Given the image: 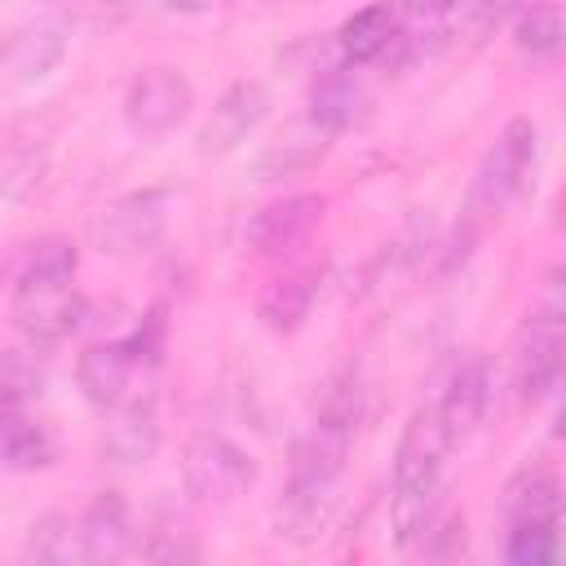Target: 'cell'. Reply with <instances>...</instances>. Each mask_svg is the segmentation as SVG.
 Wrapping results in <instances>:
<instances>
[{
    "mask_svg": "<svg viewBox=\"0 0 566 566\" xmlns=\"http://www.w3.org/2000/svg\"><path fill=\"white\" fill-rule=\"evenodd\" d=\"M363 416V389L358 376L345 371L323 389V402L305 433L296 438L292 469H287V491L279 504V535L292 544H314L323 526L332 522L336 509V482L345 473V455L354 442Z\"/></svg>",
    "mask_w": 566,
    "mask_h": 566,
    "instance_id": "1",
    "label": "cell"
},
{
    "mask_svg": "<svg viewBox=\"0 0 566 566\" xmlns=\"http://www.w3.org/2000/svg\"><path fill=\"white\" fill-rule=\"evenodd\" d=\"M447 429L438 407H420L411 411V420L402 424L398 451H394V500H389V522H394V544L411 548L424 526L438 513V478H442V460H447Z\"/></svg>",
    "mask_w": 566,
    "mask_h": 566,
    "instance_id": "2",
    "label": "cell"
},
{
    "mask_svg": "<svg viewBox=\"0 0 566 566\" xmlns=\"http://www.w3.org/2000/svg\"><path fill=\"white\" fill-rule=\"evenodd\" d=\"M9 314H13L18 332L31 336L35 345H57L80 327L84 296L75 287V248L71 243L49 239L31 252V261L22 265V274L13 283Z\"/></svg>",
    "mask_w": 566,
    "mask_h": 566,
    "instance_id": "3",
    "label": "cell"
},
{
    "mask_svg": "<svg viewBox=\"0 0 566 566\" xmlns=\"http://www.w3.org/2000/svg\"><path fill=\"white\" fill-rule=\"evenodd\" d=\"M566 305H562V287L557 274H548L544 301L526 314V327L513 345V389L526 407L544 402L557 380H562V349H566Z\"/></svg>",
    "mask_w": 566,
    "mask_h": 566,
    "instance_id": "4",
    "label": "cell"
},
{
    "mask_svg": "<svg viewBox=\"0 0 566 566\" xmlns=\"http://www.w3.org/2000/svg\"><path fill=\"white\" fill-rule=\"evenodd\" d=\"M535 155H539V128L526 115H513L500 137L491 142V150L478 164L473 177V208L482 212H500L509 208L517 195H526V186L535 181Z\"/></svg>",
    "mask_w": 566,
    "mask_h": 566,
    "instance_id": "5",
    "label": "cell"
},
{
    "mask_svg": "<svg viewBox=\"0 0 566 566\" xmlns=\"http://www.w3.org/2000/svg\"><path fill=\"white\" fill-rule=\"evenodd\" d=\"M168 208H172L168 190H128L88 217V239L97 252L111 256L150 252L168 230Z\"/></svg>",
    "mask_w": 566,
    "mask_h": 566,
    "instance_id": "6",
    "label": "cell"
},
{
    "mask_svg": "<svg viewBox=\"0 0 566 566\" xmlns=\"http://www.w3.org/2000/svg\"><path fill=\"white\" fill-rule=\"evenodd\" d=\"M181 482L199 504H230L256 482V460L226 433H195L181 451Z\"/></svg>",
    "mask_w": 566,
    "mask_h": 566,
    "instance_id": "7",
    "label": "cell"
},
{
    "mask_svg": "<svg viewBox=\"0 0 566 566\" xmlns=\"http://www.w3.org/2000/svg\"><path fill=\"white\" fill-rule=\"evenodd\" d=\"M195 111V84L177 66L142 71L124 93V119L137 137H168Z\"/></svg>",
    "mask_w": 566,
    "mask_h": 566,
    "instance_id": "8",
    "label": "cell"
},
{
    "mask_svg": "<svg viewBox=\"0 0 566 566\" xmlns=\"http://www.w3.org/2000/svg\"><path fill=\"white\" fill-rule=\"evenodd\" d=\"M327 199L323 195H283L274 203H265L261 212H252L248 230H243V248L256 256H279L292 252L296 243H305L314 234V226L323 221Z\"/></svg>",
    "mask_w": 566,
    "mask_h": 566,
    "instance_id": "9",
    "label": "cell"
},
{
    "mask_svg": "<svg viewBox=\"0 0 566 566\" xmlns=\"http://www.w3.org/2000/svg\"><path fill=\"white\" fill-rule=\"evenodd\" d=\"M265 115H270V88L261 80H234L217 97V106H212V115H208V124L199 133V150L203 155H230V150H239L261 128Z\"/></svg>",
    "mask_w": 566,
    "mask_h": 566,
    "instance_id": "10",
    "label": "cell"
},
{
    "mask_svg": "<svg viewBox=\"0 0 566 566\" xmlns=\"http://www.w3.org/2000/svg\"><path fill=\"white\" fill-rule=\"evenodd\" d=\"M66 53V27L62 22H27L0 44V93H18L35 80H44Z\"/></svg>",
    "mask_w": 566,
    "mask_h": 566,
    "instance_id": "11",
    "label": "cell"
},
{
    "mask_svg": "<svg viewBox=\"0 0 566 566\" xmlns=\"http://www.w3.org/2000/svg\"><path fill=\"white\" fill-rule=\"evenodd\" d=\"M159 451V411L150 398H133L124 407H115V416L102 429V455L111 464H146Z\"/></svg>",
    "mask_w": 566,
    "mask_h": 566,
    "instance_id": "12",
    "label": "cell"
},
{
    "mask_svg": "<svg viewBox=\"0 0 566 566\" xmlns=\"http://www.w3.org/2000/svg\"><path fill=\"white\" fill-rule=\"evenodd\" d=\"M133 548V513L119 491H102L80 517V557L84 562H119Z\"/></svg>",
    "mask_w": 566,
    "mask_h": 566,
    "instance_id": "13",
    "label": "cell"
},
{
    "mask_svg": "<svg viewBox=\"0 0 566 566\" xmlns=\"http://www.w3.org/2000/svg\"><path fill=\"white\" fill-rule=\"evenodd\" d=\"M318 279H323L318 265H301V270H287V274L270 279L256 296V323L265 332H279V336L296 332L305 323L314 296H318Z\"/></svg>",
    "mask_w": 566,
    "mask_h": 566,
    "instance_id": "14",
    "label": "cell"
},
{
    "mask_svg": "<svg viewBox=\"0 0 566 566\" xmlns=\"http://www.w3.org/2000/svg\"><path fill=\"white\" fill-rule=\"evenodd\" d=\"M486 402H491V367H486V358L460 363L455 376H451V385H447V394H442V402H438V416H442L447 438L451 442L469 438L482 424Z\"/></svg>",
    "mask_w": 566,
    "mask_h": 566,
    "instance_id": "15",
    "label": "cell"
},
{
    "mask_svg": "<svg viewBox=\"0 0 566 566\" xmlns=\"http://www.w3.org/2000/svg\"><path fill=\"white\" fill-rule=\"evenodd\" d=\"M327 142H332V133H327L323 124H314V119L287 124V128L265 146V155H261V164H256L261 181H279V177H296V172L314 168V164L327 155Z\"/></svg>",
    "mask_w": 566,
    "mask_h": 566,
    "instance_id": "16",
    "label": "cell"
},
{
    "mask_svg": "<svg viewBox=\"0 0 566 566\" xmlns=\"http://www.w3.org/2000/svg\"><path fill=\"white\" fill-rule=\"evenodd\" d=\"M509 526H562V482L548 469H522L504 491Z\"/></svg>",
    "mask_w": 566,
    "mask_h": 566,
    "instance_id": "17",
    "label": "cell"
},
{
    "mask_svg": "<svg viewBox=\"0 0 566 566\" xmlns=\"http://www.w3.org/2000/svg\"><path fill=\"white\" fill-rule=\"evenodd\" d=\"M133 371V354L124 340H106V345H88L75 363V385L93 407H115L124 385Z\"/></svg>",
    "mask_w": 566,
    "mask_h": 566,
    "instance_id": "18",
    "label": "cell"
},
{
    "mask_svg": "<svg viewBox=\"0 0 566 566\" xmlns=\"http://www.w3.org/2000/svg\"><path fill=\"white\" fill-rule=\"evenodd\" d=\"M394 40H398V18H394V9H389L385 0L363 4V9L349 13V18L340 22V31H336V49H340L345 66H367V62H376Z\"/></svg>",
    "mask_w": 566,
    "mask_h": 566,
    "instance_id": "19",
    "label": "cell"
},
{
    "mask_svg": "<svg viewBox=\"0 0 566 566\" xmlns=\"http://www.w3.org/2000/svg\"><path fill=\"white\" fill-rule=\"evenodd\" d=\"M367 88L345 75V71H332L314 84V97H310V119L323 124L327 133H340V128H354L367 119Z\"/></svg>",
    "mask_w": 566,
    "mask_h": 566,
    "instance_id": "20",
    "label": "cell"
},
{
    "mask_svg": "<svg viewBox=\"0 0 566 566\" xmlns=\"http://www.w3.org/2000/svg\"><path fill=\"white\" fill-rule=\"evenodd\" d=\"M0 460L13 469H40L53 460L49 433L27 416V402L0 398Z\"/></svg>",
    "mask_w": 566,
    "mask_h": 566,
    "instance_id": "21",
    "label": "cell"
},
{
    "mask_svg": "<svg viewBox=\"0 0 566 566\" xmlns=\"http://www.w3.org/2000/svg\"><path fill=\"white\" fill-rule=\"evenodd\" d=\"M27 562H44V566H62L71 557H80V522H71L66 513L49 509L31 522L27 531V548H22Z\"/></svg>",
    "mask_w": 566,
    "mask_h": 566,
    "instance_id": "22",
    "label": "cell"
},
{
    "mask_svg": "<svg viewBox=\"0 0 566 566\" xmlns=\"http://www.w3.org/2000/svg\"><path fill=\"white\" fill-rule=\"evenodd\" d=\"M513 44H517V53H526V57H553L557 49H562V13H557V4H531V9H522L517 13V22H513Z\"/></svg>",
    "mask_w": 566,
    "mask_h": 566,
    "instance_id": "23",
    "label": "cell"
},
{
    "mask_svg": "<svg viewBox=\"0 0 566 566\" xmlns=\"http://www.w3.org/2000/svg\"><path fill=\"white\" fill-rule=\"evenodd\" d=\"M509 9H513V0H455L451 13H447L438 27H442V35L482 40V35H491V31L504 22Z\"/></svg>",
    "mask_w": 566,
    "mask_h": 566,
    "instance_id": "24",
    "label": "cell"
},
{
    "mask_svg": "<svg viewBox=\"0 0 566 566\" xmlns=\"http://www.w3.org/2000/svg\"><path fill=\"white\" fill-rule=\"evenodd\" d=\"M44 389V363L27 349H4L0 354V398L31 402Z\"/></svg>",
    "mask_w": 566,
    "mask_h": 566,
    "instance_id": "25",
    "label": "cell"
},
{
    "mask_svg": "<svg viewBox=\"0 0 566 566\" xmlns=\"http://www.w3.org/2000/svg\"><path fill=\"white\" fill-rule=\"evenodd\" d=\"M504 557L513 566H544L557 557V526H509Z\"/></svg>",
    "mask_w": 566,
    "mask_h": 566,
    "instance_id": "26",
    "label": "cell"
},
{
    "mask_svg": "<svg viewBox=\"0 0 566 566\" xmlns=\"http://www.w3.org/2000/svg\"><path fill=\"white\" fill-rule=\"evenodd\" d=\"M142 553L150 562H190V557H199V544L190 531H150Z\"/></svg>",
    "mask_w": 566,
    "mask_h": 566,
    "instance_id": "27",
    "label": "cell"
},
{
    "mask_svg": "<svg viewBox=\"0 0 566 566\" xmlns=\"http://www.w3.org/2000/svg\"><path fill=\"white\" fill-rule=\"evenodd\" d=\"M451 4H455V0H407V13H411L416 22H442V18L451 13Z\"/></svg>",
    "mask_w": 566,
    "mask_h": 566,
    "instance_id": "28",
    "label": "cell"
},
{
    "mask_svg": "<svg viewBox=\"0 0 566 566\" xmlns=\"http://www.w3.org/2000/svg\"><path fill=\"white\" fill-rule=\"evenodd\" d=\"M168 9H177V13H208L217 0H164Z\"/></svg>",
    "mask_w": 566,
    "mask_h": 566,
    "instance_id": "29",
    "label": "cell"
}]
</instances>
